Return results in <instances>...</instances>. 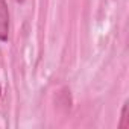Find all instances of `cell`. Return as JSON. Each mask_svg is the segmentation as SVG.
<instances>
[{"label": "cell", "mask_w": 129, "mask_h": 129, "mask_svg": "<svg viewBox=\"0 0 129 129\" xmlns=\"http://www.w3.org/2000/svg\"><path fill=\"white\" fill-rule=\"evenodd\" d=\"M11 17L6 0H0V43H6L9 40Z\"/></svg>", "instance_id": "obj_1"}, {"label": "cell", "mask_w": 129, "mask_h": 129, "mask_svg": "<svg viewBox=\"0 0 129 129\" xmlns=\"http://www.w3.org/2000/svg\"><path fill=\"white\" fill-rule=\"evenodd\" d=\"M118 127L120 129H129V100H124V103L121 106Z\"/></svg>", "instance_id": "obj_2"}, {"label": "cell", "mask_w": 129, "mask_h": 129, "mask_svg": "<svg viewBox=\"0 0 129 129\" xmlns=\"http://www.w3.org/2000/svg\"><path fill=\"white\" fill-rule=\"evenodd\" d=\"M15 2H17V3H20V5H23V3L26 2V0H15Z\"/></svg>", "instance_id": "obj_3"}, {"label": "cell", "mask_w": 129, "mask_h": 129, "mask_svg": "<svg viewBox=\"0 0 129 129\" xmlns=\"http://www.w3.org/2000/svg\"><path fill=\"white\" fill-rule=\"evenodd\" d=\"M0 97H2V85H0Z\"/></svg>", "instance_id": "obj_4"}]
</instances>
